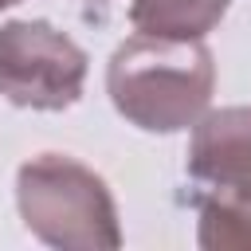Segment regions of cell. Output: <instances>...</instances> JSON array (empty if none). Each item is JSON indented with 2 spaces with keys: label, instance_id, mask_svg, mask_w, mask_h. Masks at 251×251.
I'll list each match as a JSON object with an SVG mask.
<instances>
[{
  "label": "cell",
  "instance_id": "5b68a950",
  "mask_svg": "<svg viewBox=\"0 0 251 251\" xmlns=\"http://www.w3.org/2000/svg\"><path fill=\"white\" fill-rule=\"evenodd\" d=\"M231 0H133L129 24L149 35L173 39H204L227 16Z\"/></svg>",
  "mask_w": 251,
  "mask_h": 251
},
{
  "label": "cell",
  "instance_id": "277c9868",
  "mask_svg": "<svg viewBox=\"0 0 251 251\" xmlns=\"http://www.w3.org/2000/svg\"><path fill=\"white\" fill-rule=\"evenodd\" d=\"M184 173L192 180V204L251 208V106L208 110L192 126Z\"/></svg>",
  "mask_w": 251,
  "mask_h": 251
},
{
  "label": "cell",
  "instance_id": "3957f363",
  "mask_svg": "<svg viewBox=\"0 0 251 251\" xmlns=\"http://www.w3.org/2000/svg\"><path fill=\"white\" fill-rule=\"evenodd\" d=\"M90 59L47 20L0 24V98L20 110H67L82 98Z\"/></svg>",
  "mask_w": 251,
  "mask_h": 251
},
{
  "label": "cell",
  "instance_id": "8992f818",
  "mask_svg": "<svg viewBox=\"0 0 251 251\" xmlns=\"http://www.w3.org/2000/svg\"><path fill=\"white\" fill-rule=\"evenodd\" d=\"M200 227H196V243L208 251H224V247H251V208L239 204H216V200H200Z\"/></svg>",
  "mask_w": 251,
  "mask_h": 251
},
{
  "label": "cell",
  "instance_id": "7a4b0ae2",
  "mask_svg": "<svg viewBox=\"0 0 251 251\" xmlns=\"http://www.w3.org/2000/svg\"><path fill=\"white\" fill-rule=\"evenodd\" d=\"M16 208L24 227L59 251H114L122 224L110 184L67 153H35L16 173Z\"/></svg>",
  "mask_w": 251,
  "mask_h": 251
},
{
  "label": "cell",
  "instance_id": "ba28073f",
  "mask_svg": "<svg viewBox=\"0 0 251 251\" xmlns=\"http://www.w3.org/2000/svg\"><path fill=\"white\" fill-rule=\"evenodd\" d=\"M90 4H106V0H90Z\"/></svg>",
  "mask_w": 251,
  "mask_h": 251
},
{
  "label": "cell",
  "instance_id": "6da1fadb",
  "mask_svg": "<svg viewBox=\"0 0 251 251\" xmlns=\"http://www.w3.org/2000/svg\"><path fill=\"white\" fill-rule=\"evenodd\" d=\"M106 94L129 126L145 133H180L212 110L216 59L204 39L137 31L114 47Z\"/></svg>",
  "mask_w": 251,
  "mask_h": 251
},
{
  "label": "cell",
  "instance_id": "52a82bcc",
  "mask_svg": "<svg viewBox=\"0 0 251 251\" xmlns=\"http://www.w3.org/2000/svg\"><path fill=\"white\" fill-rule=\"evenodd\" d=\"M12 4H20V0H0V8H12Z\"/></svg>",
  "mask_w": 251,
  "mask_h": 251
}]
</instances>
